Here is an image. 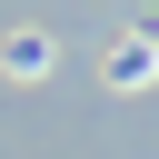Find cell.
I'll list each match as a JSON object with an SVG mask.
<instances>
[{"instance_id":"1","label":"cell","mask_w":159,"mask_h":159,"mask_svg":"<svg viewBox=\"0 0 159 159\" xmlns=\"http://www.w3.org/2000/svg\"><path fill=\"white\" fill-rule=\"evenodd\" d=\"M149 70H159V50H149V40H119V50H109V80H119V89H139Z\"/></svg>"}]
</instances>
